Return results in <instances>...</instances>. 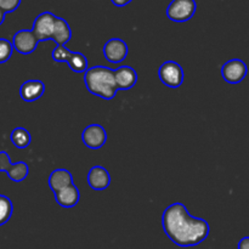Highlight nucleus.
<instances>
[{"instance_id":"17","label":"nucleus","mask_w":249,"mask_h":249,"mask_svg":"<svg viewBox=\"0 0 249 249\" xmlns=\"http://www.w3.org/2000/svg\"><path fill=\"white\" fill-rule=\"evenodd\" d=\"M10 140L14 143L15 147L19 148V150H23V148H27L31 145L32 136L31 133H29L27 129L18 126V128H15L14 130L11 131Z\"/></svg>"},{"instance_id":"11","label":"nucleus","mask_w":249,"mask_h":249,"mask_svg":"<svg viewBox=\"0 0 249 249\" xmlns=\"http://www.w3.org/2000/svg\"><path fill=\"white\" fill-rule=\"evenodd\" d=\"M88 184L95 191L106 190L111 185L109 172L101 165H95L88 173Z\"/></svg>"},{"instance_id":"3","label":"nucleus","mask_w":249,"mask_h":249,"mask_svg":"<svg viewBox=\"0 0 249 249\" xmlns=\"http://www.w3.org/2000/svg\"><path fill=\"white\" fill-rule=\"evenodd\" d=\"M158 77L165 87L178 89L184 83L185 73L181 66L175 61H165L158 70Z\"/></svg>"},{"instance_id":"25","label":"nucleus","mask_w":249,"mask_h":249,"mask_svg":"<svg viewBox=\"0 0 249 249\" xmlns=\"http://www.w3.org/2000/svg\"><path fill=\"white\" fill-rule=\"evenodd\" d=\"M4 19H5V12L0 9V26L4 23Z\"/></svg>"},{"instance_id":"16","label":"nucleus","mask_w":249,"mask_h":249,"mask_svg":"<svg viewBox=\"0 0 249 249\" xmlns=\"http://www.w3.org/2000/svg\"><path fill=\"white\" fill-rule=\"evenodd\" d=\"M71 39H72V31H71L70 24L67 23L66 19L57 17L51 40L55 41L56 45H66Z\"/></svg>"},{"instance_id":"2","label":"nucleus","mask_w":249,"mask_h":249,"mask_svg":"<svg viewBox=\"0 0 249 249\" xmlns=\"http://www.w3.org/2000/svg\"><path fill=\"white\" fill-rule=\"evenodd\" d=\"M84 83L90 94L104 100L114 99L118 91L114 71L105 66L90 67L84 73Z\"/></svg>"},{"instance_id":"23","label":"nucleus","mask_w":249,"mask_h":249,"mask_svg":"<svg viewBox=\"0 0 249 249\" xmlns=\"http://www.w3.org/2000/svg\"><path fill=\"white\" fill-rule=\"evenodd\" d=\"M238 249H249V236L243 237L242 240L238 242Z\"/></svg>"},{"instance_id":"15","label":"nucleus","mask_w":249,"mask_h":249,"mask_svg":"<svg viewBox=\"0 0 249 249\" xmlns=\"http://www.w3.org/2000/svg\"><path fill=\"white\" fill-rule=\"evenodd\" d=\"M73 184V175L71 174L70 170L67 169H55L49 177V186L53 190V192L60 191V190L66 189Z\"/></svg>"},{"instance_id":"21","label":"nucleus","mask_w":249,"mask_h":249,"mask_svg":"<svg viewBox=\"0 0 249 249\" xmlns=\"http://www.w3.org/2000/svg\"><path fill=\"white\" fill-rule=\"evenodd\" d=\"M12 51H14L12 41L4 38H0V65L7 62L10 60V57L12 55Z\"/></svg>"},{"instance_id":"6","label":"nucleus","mask_w":249,"mask_h":249,"mask_svg":"<svg viewBox=\"0 0 249 249\" xmlns=\"http://www.w3.org/2000/svg\"><path fill=\"white\" fill-rule=\"evenodd\" d=\"M248 74V67L245 61L240 58H232L225 62L221 67V75L229 84H238Z\"/></svg>"},{"instance_id":"1","label":"nucleus","mask_w":249,"mask_h":249,"mask_svg":"<svg viewBox=\"0 0 249 249\" xmlns=\"http://www.w3.org/2000/svg\"><path fill=\"white\" fill-rule=\"evenodd\" d=\"M162 226L169 240L179 247H195L201 245L211 231L207 220L190 215L182 203L170 204L163 212Z\"/></svg>"},{"instance_id":"4","label":"nucleus","mask_w":249,"mask_h":249,"mask_svg":"<svg viewBox=\"0 0 249 249\" xmlns=\"http://www.w3.org/2000/svg\"><path fill=\"white\" fill-rule=\"evenodd\" d=\"M196 10L195 0H173L167 9V16L170 21L186 22L194 17Z\"/></svg>"},{"instance_id":"13","label":"nucleus","mask_w":249,"mask_h":249,"mask_svg":"<svg viewBox=\"0 0 249 249\" xmlns=\"http://www.w3.org/2000/svg\"><path fill=\"white\" fill-rule=\"evenodd\" d=\"M114 77L118 90L131 89L138 82V73L130 66H121L114 70Z\"/></svg>"},{"instance_id":"19","label":"nucleus","mask_w":249,"mask_h":249,"mask_svg":"<svg viewBox=\"0 0 249 249\" xmlns=\"http://www.w3.org/2000/svg\"><path fill=\"white\" fill-rule=\"evenodd\" d=\"M14 206L9 197L0 195V226L5 225L11 219Z\"/></svg>"},{"instance_id":"5","label":"nucleus","mask_w":249,"mask_h":249,"mask_svg":"<svg viewBox=\"0 0 249 249\" xmlns=\"http://www.w3.org/2000/svg\"><path fill=\"white\" fill-rule=\"evenodd\" d=\"M0 172H5L7 177L15 182H22L29 174V168L26 162L12 163L5 151L0 152Z\"/></svg>"},{"instance_id":"7","label":"nucleus","mask_w":249,"mask_h":249,"mask_svg":"<svg viewBox=\"0 0 249 249\" xmlns=\"http://www.w3.org/2000/svg\"><path fill=\"white\" fill-rule=\"evenodd\" d=\"M57 17L53 14V12L45 11L43 14L39 15L33 23V33L36 34V39L39 41L44 40H51L53 36V28H55V22Z\"/></svg>"},{"instance_id":"9","label":"nucleus","mask_w":249,"mask_h":249,"mask_svg":"<svg viewBox=\"0 0 249 249\" xmlns=\"http://www.w3.org/2000/svg\"><path fill=\"white\" fill-rule=\"evenodd\" d=\"M38 43L39 40L36 39V34L29 29H21V31L16 32L12 38L14 49L22 55H29L33 53L38 46Z\"/></svg>"},{"instance_id":"12","label":"nucleus","mask_w":249,"mask_h":249,"mask_svg":"<svg viewBox=\"0 0 249 249\" xmlns=\"http://www.w3.org/2000/svg\"><path fill=\"white\" fill-rule=\"evenodd\" d=\"M45 92V84L41 80H27L19 88V96L23 101L33 102L40 99Z\"/></svg>"},{"instance_id":"10","label":"nucleus","mask_w":249,"mask_h":249,"mask_svg":"<svg viewBox=\"0 0 249 249\" xmlns=\"http://www.w3.org/2000/svg\"><path fill=\"white\" fill-rule=\"evenodd\" d=\"M82 140L87 147L91 150H99L106 143L107 133L100 124H90L83 130Z\"/></svg>"},{"instance_id":"8","label":"nucleus","mask_w":249,"mask_h":249,"mask_svg":"<svg viewBox=\"0 0 249 249\" xmlns=\"http://www.w3.org/2000/svg\"><path fill=\"white\" fill-rule=\"evenodd\" d=\"M104 56L111 63H121L128 56V44L119 38H112L106 41L102 49Z\"/></svg>"},{"instance_id":"20","label":"nucleus","mask_w":249,"mask_h":249,"mask_svg":"<svg viewBox=\"0 0 249 249\" xmlns=\"http://www.w3.org/2000/svg\"><path fill=\"white\" fill-rule=\"evenodd\" d=\"M72 53L73 51L66 48L65 45H56V48L53 50L51 56H53V60L55 62H68Z\"/></svg>"},{"instance_id":"24","label":"nucleus","mask_w":249,"mask_h":249,"mask_svg":"<svg viewBox=\"0 0 249 249\" xmlns=\"http://www.w3.org/2000/svg\"><path fill=\"white\" fill-rule=\"evenodd\" d=\"M131 1H133V0H112V2H113L116 6H119V7L125 6V5H128L129 2Z\"/></svg>"},{"instance_id":"22","label":"nucleus","mask_w":249,"mask_h":249,"mask_svg":"<svg viewBox=\"0 0 249 249\" xmlns=\"http://www.w3.org/2000/svg\"><path fill=\"white\" fill-rule=\"evenodd\" d=\"M22 0H0V9L7 14V12H12L19 6Z\"/></svg>"},{"instance_id":"14","label":"nucleus","mask_w":249,"mask_h":249,"mask_svg":"<svg viewBox=\"0 0 249 249\" xmlns=\"http://www.w3.org/2000/svg\"><path fill=\"white\" fill-rule=\"evenodd\" d=\"M55 199L58 206L63 207V208H73V207L79 203V189L74 184H72L71 186L66 187V189L55 192Z\"/></svg>"},{"instance_id":"18","label":"nucleus","mask_w":249,"mask_h":249,"mask_svg":"<svg viewBox=\"0 0 249 249\" xmlns=\"http://www.w3.org/2000/svg\"><path fill=\"white\" fill-rule=\"evenodd\" d=\"M67 63L71 70L75 73H85L89 70V67H88V58L85 57L84 53H77V51H73L72 56H71L70 61Z\"/></svg>"}]
</instances>
